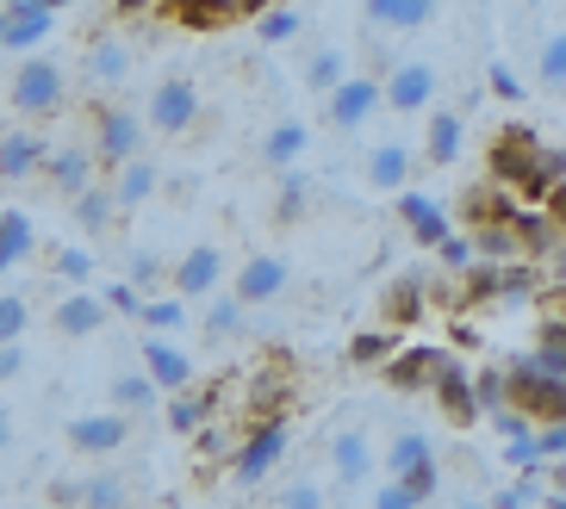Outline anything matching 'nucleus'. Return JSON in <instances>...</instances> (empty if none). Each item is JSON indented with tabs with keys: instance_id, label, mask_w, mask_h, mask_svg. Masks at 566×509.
Listing matches in <instances>:
<instances>
[{
	"instance_id": "obj_1",
	"label": "nucleus",
	"mask_w": 566,
	"mask_h": 509,
	"mask_svg": "<svg viewBox=\"0 0 566 509\" xmlns=\"http://www.w3.org/2000/svg\"><path fill=\"white\" fill-rule=\"evenodd\" d=\"M286 442H293V416H268V423H250L243 435H237L231 478H237V485H262V478L286 460Z\"/></svg>"
},
{
	"instance_id": "obj_2",
	"label": "nucleus",
	"mask_w": 566,
	"mask_h": 509,
	"mask_svg": "<svg viewBox=\"0 0 566 509\" xmlns=\"http://www.w3.org/2000/svg\"><path fill=\"white\" fill-rule=\"evenodd\" d=\"M63 68L51 63V56H25L19 63V75H13V106L25 118H51V113H63Z\"/></svg>"
},
{
	"instance_id": "obj_3",
	"label": "nucleus",
	"mask_w": 566,
	"mask_h": 509,
	"mask_svg": "<svg viewBox=\"0 0 566 509\" xmlns=\"http://www.w3.org/2000/svg\"><path fill=\"white\" fill-rule=\"evenodd\" d=\"M380 106H386V82H380V75H343V82L324 94V113H331L336 131H361Z\"/></svg>"
},
{
	"instance_id": "obj_4",
	"label": "nucleus",
	"mask_w": 566,
	"mask_h": 509,
	"mask_svg": "<svg viewBox=\"0 0 566 509\" xmlns=\"http://www.w3.org/2000/svg\"><path fill=\"white\" fill-rule=\"evenodd\" d=\"M94 156H101V168L144 156V118L132 106H94Z\"/></svg>"
},
{
	"instance_id": "obj_5",
	"label": "nucleus",
	"mask_w": 566,
	"mask_h": 509,
	"mask_svg": "<svg viewBox=\"0 0 566 509\" xmlns=\"http://www.w3.org/2000/svg\"><path fill=\"white\" fill-rule=\"evenodd\" d=\"M430 397H436V411L449 416V428H473V423H485L480 385H473V373H467V367L454 361V348H449V361H442V373H436Z\"/></svg>"
},
{
	"instance_id": "obj_6",
	"label": "nucleus",
	"mask_w": 566,
	"mask_h": 509,
	"mask_svg": "<svg viewBox=\"0 0 566 509\" xmlns=\"http://www.w3.org/2000/svg\"><path fill=\"white\" fill-rule=\"evenodd\" d=\"M150 131H163V137H181V131H193L200 125V87L187 82V75H168V82H156L150 87Z\"/></svg>"
},
{
	"instance_id": "obj_7",
	"label": "nucleus",
	"mask_w": 566,
	"mask_h": 509,
	"mask_svg": "<svg viewBox=\"0 0 566 509\" xmlns=\"http://www.w3.org/2000/svg\"><path fill=\"white\" fill-rule=\"evenodd\" d=\"M535 149H542V137H535L530 125H499V131H492V144H485V174L516 193V181H523V174H530V162H535Z\"/></svg>"
},
{
	"instance_id": "obj_8",
	"label": "nucleus",
	"mask_w": 566,
	"mask_h": 509,
	"mask_svg": "<svg viewBox=\"0 0 566 509\" xmlns=\"http://www.w3.org/2000/svg\"><path fill=\"white\" fill-rule=\"evenodd\" d=\"M442 361H449V348H442V342H405L380 373H386V385H392L399 397H417V392H430V385H436Z\"/></svg>"
},
{
	"instance_id": "obj_9",
	"label": "nucleus",
	"mask_w": 566,
	"mask_h": 509,
	"mask_svg": "<svg viewBox=\"0 0 566 509\" xmlns=\"http://www.w3.org/2000/svg\"><path fill=\"white\" fill-rule=\"evenodd\" d=\"M106 317H113L106 293H87V286H69V293L51 305V329L63 336V342H87V336H101Z\"/></svg>"
},
{
	"instance_id": "obj_10",
	"label": "nucleus",
	"mask_w": 566,
	"mask_h": 509,
	"mask_svg": "<svg viewBox=\"0 0 566 509\" xmlns=\"http://www.w3.org/2000/svg\"><path fill=\"white\" fill-rule=\"evenodd\" d=\"M436 94H442V75H436V63H399L392 75H386V106L392 113H430Z\"/></svg>"
},
{
	"instance_id": "obj_11",
	"label": "nucleus",
	"mask_w": 566,
	"mask_h": 509,
	"mask_svg": "<svg viewBox=\"0 0 566 509\" xmlns=\"http://www.w3.org/2000/svg\"><path fill=\"white\" fill-rule=\"evenodd\" d=\"M218 279H224V248H218V243H193L181 262H175L168 293H181L187 305H193V298H212L218 293Z\"/></svg>"
},
{
	"instance_id": "obj_12",
	"label": "nucleus",
	"mask_w": 566,
	"mask_h": 509,
	"mask_svg": "<svg viewBox=\"0 0 566 509\" xmlns=\"http://www.w3.org/2000/svg\"><path fill=\"white\" fill-rule=\"evenodd\" d=\"M392 199H399V224H405V236H411L417 248H442L454 236V218L442 212L430 193H405V187H399Z\"/></svg>"
},
{
	"instance_id": "obj_13",
	"label": "nucleus",
	"mask_w": 566,
	"mask_h": 509,
	"mask_svg": "<svg viewBox=\"0 0 566 509\" xmlns=\"http://www.w3.org/2000/svg\"><path fill=\"white\" fill-rule=\"evenodd\" d=\"M51 7L44 0H7L0 7V50H32L51 38Z\"/></svg>"
},
{
	"instance_id": "obj_14",
	"label": "nucleus",
	"mask_w": 566,
	"mask_h": 509,
	"mask_svg": "<svg viewBox=\"0 0 566 509\" xmlns=\"http://www.w3.org/2000/svg\"><path fill=\"white\" fill-rule=\"evenodd\" d=\"M286 279H293V262H286V255H250V262L237 267V298H243V305H268V298L286 293Z\"/></svg>"
},
{
	"instance_id": "obj_15",
	"label": "nucleus",
	"mask_w": 566,
	"mask_h": 509,
	"mask_svg": "<svg viewBox=\"0 0 566 509\" xmlns=\"http://www.w3.org/2000/svg\"><path fill=\"white\" fill-rule=\"evenodd\" d=\"M94 168H101L94 144H69V149H51V162H44V181H51V193L75 199L82 187H94Z\"/></svg>"
},
{
	"instance_id": "obj_16",
	"label": "nucleus",
	"mask_w": 566,
	"mask_h": 509,
	"mask_svg": "<svg viewBox=\"0 0 566 509\" xmlns=\"http://www.w3.org/2000/svg\"><path fill=\"white\" fill-rule=\"evenodd\" d=\"M430 317V286L417 274H399L392 286L380 293V324H392V329H417Z\"/></svg>"
},
{
	"instance_id": "obj_17",
	"label": "nucleus",
	"mask_w": 566,
	"mask_h": 509,
	"mask_svg": "<svg viewBox=\"0 0 566 509\" xmlns=\"http://www.w3.org/2000/svg\"><path fill=\"white\" fill-rule=\"evenodd\" d=\"M125 442H132V423H125L118 411L75 416V423H69V447H75V454H94V460H101V454H118Z\"/></svg>"
},
{
	"instance_id": "obj_18",
	"label": "nucleus",
	"mask_w": 566,
	"mask_h": 509,
	"mask_svg": "<svg viewBox=\"0 0 566 509\" xmlns=\"http://www.w3.org/2000/svg\"><path fill=\"white\" fill-rule=\"evenodd\" d=\"M361 13L374 32H423L442 13V0H361Z\"/></svg>"
},
{
	"instance_id": "obj_19",
	"label": "nucleus",
	"mask_w": 566,
	"mask_h": 509,
	"mask_svg": "<svg viewBox=\"0 0 566 509\" xmlns=\"http://www.w3.org/2000/svg\"><path fill=\"white\" fill-rule=\"evenodd\" d=\"M44 162H51V144L38 131H7L0 137V181H32V174H44Z\"/></svg>"
},
{
	"instance_id": "obj_20",
	"label": "nucleus",
	"mask_w": 566,
	"mask_h": 509,
	"mask_svg": "<svg viewBox=\"0 0 566 509\" xmlns=\"http://www.w3.org/2000/svg\"><path fill=\"white\" fill-rule=\"evenodd\" d=\"M560 181H566V149L560 144H542V149H535V162H530V174L516 181V199H523V205H548V193Z\"/></svg>"
},
{
	"instance_id": "obj_21",
	"label": "nucleus",
	"mask_w": 566,
	"mask_h": 509,
	"mask_svg": "<svg viewBox=\"0 0 566 509\" xmlns=\"http://www.w3.org/2000/svg\"><path fill=\"white\" fill-rule=\"evenodd\" d=\"M411 162H417V156L399 144V137H392V144H374V149H367V168H361V174H367V187H374V193H399V187L411 181Z\"/></svg>"
},
{
	"instance_id": "obj_22",
	"label": "nucleus",
	"mask_w": 566,
	"mask_h": 509,
	"mask_svg": "<svg viewBox=\"0 0 566 509\" xmlns=\"http://www.w3.org/2000/svg\"><path fill=\"white\" fill-rule=\"evenodd\" d=\"M144 373H150L163 392H187V385H193V354H181L175 342H156V329H150V342H144Z\"/></svg>"
},
{
	"instance_id": "obj_23",
	"label": "nucleus",
	"mask_w": 566,
	"mask_h": 509,
	"mask_svg": "<svg viewBox=\"0 0 566 509\" xmlns=\"http://www.w3.org/2000/svg\"><path fill=\"white\" fill-rule=\"evenodd\" d=\"M156 187H163V174H156L150 156H132V162L113 168V193H118V212H137V205H150Z\"/></svg>"
},
{
	"instance_id": "obj_24",
	"label": "nucleus",
	"mask_w": 566,
	"mask_h": 509,
	"mask_svg": "<svg viewBox=\"0 0 566 509\" xmlns=\"http://www.w3.org/2000/svg\"><path fill=\"white\" fill-rule=\"evenodd\" d=\"M523 199L511 193V187H499V181H480V187H467L461 193V224L473 231V224H499V218H511Z\"/></svg>"
},
{
	"instance_id": "obj_25",
	"label": "nucleus",
	"mask_w": 566,
	"mask_h": 509,
	"mask_svg": "<svg viewBox=\"0 0 566 509\" xmlns=\"http://www.w3.org/2000/svg\"><path fill=\"white\" fill-rule=\"evenodd\" d=\"M461 137H467L461 113H449V106H430V137H423V162H430V168L461 162Z\"/></svg>"
},
{
	"instance_id": "obj_26",
	"label": "nucleus",
	"mask_w": 566,
	"mask_h": 509,
	"mask_svg": "<svg viewBox=\"0 0 566 509\" xmlns=\"http://www.w3.org/2000/svg\"><path fill=\"white\" fill-rule=\"evenodd\" d=\"M75 205V224H82L87 236H106L118 224V193H113V181H94V187H82V193L69 199Z\"/></svg>"
},
{
	"instance_id": "obj_27",
	"label": "nucleus",
	"mask_w": 566,
	"mask_h": 509,
	"mask_svg": "<svg viewBox=\"0 0 566 509\" xmlns=\"http://www.w3.org/2000/svg\"><path fill=\"white\" fill-rule=\"evenodd\" d=\"M305 144H312V125H305V118H281V125L262 137V162L268 168H300Z\"/></svg>"
},
{
	"instance_id": "obj_28",
	"label": "nucleus",
	"mask_w": 566,
	"mask_h": 509,
	"mask_svg": "<svg viewBox=\"0 0 566 509\" xmlns=\"http://www.w3.org/2000/svg\"><path fill=\"white\" fill-rule=\"evenodd\" d=\"M405 348V329H392V324H380V329H361L349 342V367H386L392 354Z\"/></svg>"
},
{
	"instance_id": "obj_29",
	"label": "nucleus",
	"mask_w": 566,
	"mask_h": 509,
	"mask_svg": "<svg viewBox=\"0 0 566 509\" xmlns=\"http://www.w3.org/2000/svg\"><path fill=\"white\" fill-rule=\"evenodd\" d=\"M331 466H336L343 485H367V478H374V447H367V435H336Z\"/></svg>"
},
{
	"instance_id": "obj_30",
	"label": "nucleus",
	"mask_w": 566,
	"mask_h": 509,
	"mask_svg": "<svg viewBox=\"0 0 566 509\" xmlns=\"http://www.w3.org/2000/svg\"><path fill=\"white\" fill-rule=\"evenodd\" d=\"M312 212V181H305L300 168H281V187H274V224H300Z\"/></svg>"
},
{
	"instance_id": "obj_31",
	"label": "nucleus",
	"mask_w": 566,
	"mask_h": 509,
	"mask_svg": "<svg viewBox=\"0 0 566 509\" xmlns=\"http://www.w3.org/2000/svg\"><path fill=\"white\" fill-rule=\"evenodd\" d=\"M125 75H132V50H125V44L101 38V44L87 50V82H94V87H118Z\"/></svg>"
},
{
	"instance_id": "obj_32",
	"label": "nucleus",
	"mask_w": 566,
	"mask_h": 509,
	"mask_svg": "<svg viewBox=\"0 0 566 509\" xmlns=\"http://www.w3.org/2000/svg\"><path fill=\"white\" fill-rule=\"evenodd\" d=\"M175 25L181 32H224V25H237V0H187Z\"/></svg>"
},
{
	"instance_id": "obj_33",
	"label": "nucleus",
	"mask_w": 566,
	"mask_h": 509,
	"mask_svg": "<svg viewBox=\"0 0 566 509\" xmlns=\"http://www.w3.org/2000/svg\"><path fill=\"white\" fill-rule=\"evenodd\" d=\"M32 243H38L32 218H25V212H0V274L25 262V255H32Z\"/></svg>"
},
{
	"instance_id": "obj_34",
	"label": "nucleus",
	"mask_w": 566,
	"mask_h": 509,
	"mask_svg": "<svg viewBox=\"0 0 566 509\" xmlns=\"http://www.w3.org/2000/svg\"><path fill=\"white\" fill-rule=\"evenodd\" d=\"M206 423H212V397H200V392H168V428H175V435H200Z\"/></svg>"
},
{
	"instance_id": "obj_35",
	"label": "nucleus",
	"mask_w": 566,
	"mask_h": 509,
	"mask_svg": "<svg viewBox=\"0 0 566 509\" xmlns=\"http://www.w3.org/2000/svg\"><path fill=\"white\" fill-rule=\"evenodd\" d=\"M473 255H485V262H511V255H523L516 248V231H511V218H499V224H473Z\"/></svg>"
},
{
	"instance_id": "obj_36",
	"label": "nucleus",
	"mask_w": 566,
	"mask_h": 509,
	"mask_svg": "<svg viewBox=\"0 0 566 509\" xmlns=\"http://www.w3.org/2000/svg\"><path fill=\"white\" fill-rule=\"evenodd\" d=\"M156 397H163V385H156L150 373H118L113 379V404L118 411H156Z\"/></svg>"
},
{
	"instance_id": "obj_37",
	"label": "nucleus",
	"mask_w": 566,
	"mask_h": 509,
	"mask_svg": "<svg viewBox=\"0 0 566 509\" xmlns=\"http://www.w3.org/2000/svg\"><path fill=\"white\" fill-rule=\"evenodd\" d=\"M423 460H436V447H430V435H417V428H405L399 442L386 447V473L392 478L411 473V466H423Z\"/></svg>"
},
{
	"instance_id": "obj_38",
	"label": "nucleus",
	"mask_w": 566,
	"mask_h": 509,
	"mask_svg": "<svg viewBox=\"0 0 566 509\" xmlns=\"http://www.w3.org/2000/svg\"><path fill=\"white\" fill-rule=\"evenodd\" d=\"M144 329H156V336H175V329L187 324V298L168 293V298H144V317H137Z\"/></svg>"
},
{
	"instance_id": "obj_39",
	"label": "nucleus",
	"mask_w": 566,
	"mask_h": 509,
	"mask_svg": "<svg viewBox=\"0 0 566 509\" xmlns=\"http://www.w3.org/2000/svg\"><path fill=\"white\" fill-rule=\"evenodd\" d=\"M243 311H250V305H243L237 293L212 298V305H206V336H218V342H231L237 329H243Z\"/></svg>"
},
{
	"instance_id": "obj_40",
	"label": "nucleus",
	"mask_w": 566,
	"mask_h": 509,
	"mask_svg": "<svg viewBox=\"0 0 566 509\" xmlns=\"http://www.w3.org/2000/svg\"><path fill=\"white\" fill-rule=\"evenodd\" d=\"M343 75H349V56H343V50H317L312 63H305V87H312V94H331Z\"/></svg>"
},
{
	"instance_id": "obj_41",
	"label": "nucleus",
	"mask_w": 566,
	"mask_h": 509,
	"mask_svg": "<svg viewBox=\"0 0 566 509\" xmlns=\"http://www.w3.org/2000/svg\"><path fill=\"white\" fill-rule=\"evenodd\" d=\"M499 509H530V503H548V491H542V473H516L511 485H504L499 497H492Z\"/></svg>"
},
{
	"instance_id": "obj_42",
	"label": "nucleus",
	"mask_w": 566,
	"mask_h": 509,
	"mask_svg": "<svg viewBox=\"0 0 566 509\" xmlns=\"http://www.w3.org/2000/svg\"><path fill=\"white\" fill-rule=\"evenodd\" d=\"M255 38H262V44H286V38H300V13H293V7H268V13L255 19Z\"/></svg>"
},
{
	"instance_id": "obj_43",
	"label": "nucleus",
	"mask_w": 566,
	"mask_h": 509,
	"mask_svg": "<svg viewBox=\"0 0 566 509\" xmlns=\"http://www.w3.org/2000/svg\"><path fill=\"white\" fill-rule=\"evenodd\" d=\"M473 385H480L485 416L499 411V404H511V373H504V367H480V373H473Z\"/></svg>"
},
{
	"instance_id": "obj_44",
	"label": "nucleus",
	"mask_w": 566,
	"mask_h": 509,
	"mask_svg": "<svg viewBox=\"0 0 566 509\" xmlns=\"http://www.w3.org/2000/svg\"><path fill=\"white\" fill-rule=\"evenodd\" d=\"M25 324H32V305H25L19 293H0V342H19Z\"/></svg>"
},
{
	"instance_id": "obj_45",
	"label": "nucleus",
	"mask_w": 566,
	"mask_h": 509,
	"mask_svg": "<svg viewBox=\"0 0 566 509\" xmlns=\"http://www.w3.org/2000/svg\"><path fill=\"white\" fill-rule=\"evenodd\" d=\"M132 279L150 293V286H163V279H175V267L156 255V248H132Z\"/></svg>"
},
{
	"instance_id": "obj_46",
	"label": "nucleus",
	"mask_w": 566,
	"mask_h": 509,
	"mask_svg": "<svg viewBox=\"0 0 566 509\" xmlns=\"http://www.w3.org/2000/svg\"><path fill=\"white\" fill-rule=\"evenodd\" d=\"M399 485L417 497V503H430V497L442 491V466H436V460H423V466H411V473H399Z\"/></svg>"
},
{
	"instance_id": "obj_47",
	"label": "nucleus",
	"mask_w": 566,
	"mask_h": 509,
	"mask_svg": "<svg viewBox=\"0 0 566 509\" xmlns=\"http://www.w3.org/2000/svg\"><path fill=\"white\" fill-rule=\"evenodd\" d=\"M51 267H56V279H63V286H87V279H94V255H87V248H63Z\"/></svg>"
},
{
	"instance_id": "obj_48",
	"label": "nucleus",
	"mask_w": 566,
	"mask_h": 509,
	"mask_svg": "<svg viewBox=\"0 0 566 509\" xmlns=\"http://www.w3.org/2000/svg\"><path fill=\"white\" fill-rule=\"evenodd\" d=\"M106 305H113V317H144V286L137 279H113L106 286Z\"/></svg>"
},
{
	"instance_id": "obj_49",
	"label": "nucleus",
	"mask_w": 566,
	"mask_h": 509,
	"mask_svg": "<svg viewBox=\"0 0 566 509\" xmlns=\"http://www.w3.org/2000/svg\"><path fill=\"white\" fill-rule=\"evenodd\" d=\"M542 82L566 87V32H554L548 44H542Z\"/></svg>"
},
{
	"instance_id": "obj_50",
	"label": "nucleus",
	"mask_w": 566,
	"mask_h": 509,
	"mask_svg": "<svg viewBox=\"0 0 566 509\" xmlns=\"http://www.w3.org/2000/svg\"><path fill=\"white\" fill-rule=\"evenodd\" d=\"M504 466H516V473H542V447H535V435H523V442H504Z\"/></svg>"
},
{
	"instance_id": "obj_51",
	"label": "nucleus",
	"mask_w": 566,
	"mask_h": 509,
	"mask_svg": "<svg viewBox=\"0 0 566 509\" xmlns=\"http://www.w3.org/2000/svg\"><path fill=\"white\" fill-rule=\"evenodd\" d=\"M82 503H87V509H113V503H125V485H118V478H87V485H82Z\"/></svg>"
},
{
	"instance_id": "obj_52",
	"label": "nucleus",
	"mask_w": 566,
	"mask_h": 509,
	"mask_svg": "<svg viewBox=\"0 0 566 509\" xmlns=\"http://www.w3.org/2000/svg\"><path fill=\"white\" fill-rule=\"evenodd\" d=\"M485 94H492V99H523L516 68H511V63H492V68H485Z\"/></svg>"
},
{
	"instance_id": "obj_53",
	"label": "nucleus",
	"mask_w": 566,
	"mask_h": 509,
	"mask_svg": "<svg viewBox=\"0 0 566 509\" xmlns=\"http://www.w3.org/2000/svg\"><path fill=\"white\" fill-rule=\"evenodd\" d=\"M436 255H442V262H449V274H461V267H473V236H467V231H454L449 243L436 248Z\"/></svg>"
},
{
	"instance_id": "obj_54",
	"label": "nucleus",
	"mask_w": 566,
	"mask_h": 509,
	"mask_svg": "<svg viewBox=\"0 0 566 509\" xmlns=\"http://www.w3.org/2000/svg\"><path fill=\"white\" fill-rule=\"evenodd\" d=\"M374 509H417V497H411V491H405L399 478H386L380 491H374Z\"/></svg>"
},
{
	"instance_id": "obj_55",
	"label": "nucleus",
	"mask_w": 566,
	"mask_h": 509,
	"mask_svg": "<svg viewBox=\"0 0 566 509\" xmlns=\"http://www.w3.org/2000/svg\"><path fill=\"white\" fill-rule=\"evenodd\" d=\"M281 503L286 509H317V503H324V491H317V485H293V491H281Z\"/></svg>"
},
{
	"instance_id": "obj_56",
	"label": "nucleus",
	"mask_w": 566,
	"mask_h": 509,
	"mask_svg": "<svg viewBox=\"0 0 566 509\" xmlns=\"http://www.w3.org/2000/svg\"><path fill=\"white\" fill-rule=\"evenodd\" d=\"M19 367H25V348H19V342H0V379H13Z\"/></svg>"
},
{
	"instance_id": "obj_57",
	"label": "nucleus",
	"mask_w": 566,
	"mask_h": 509,
	"mask_svg": "<svg viewBox=\"0 0 566 509\" xmlns=\"http://www.w3.org/2000/svg\"><path fill=\"white\" fill-rule=\"evenodd\" d=\"M542 267H548V286H566V236H560V248H554Z\"/></svg>"
},
{
	"instance_id": "obj_58",
	"label": "nucleus",
	"mask_w": 566,
	"mask_h": 509,
	"mask_svg": "<svg viewBox=\"0 0 566 509\" xmlns=\"http://www.w3.org/2000/svg\"><path fill=\"white\" fill-rule=\"evenodd\" d=\"M548 218H554V224H560V231H566V181H560V187H554V193H548Z\"/></svg>"
},
{
	"instance_id": "obj_59",
	"label": "nucleus",
	"mask_w": 566,
	"mask_h": 509,
	"mask_svg": "<svg viewBox=\"0 0 566 509\" xmlns=\"http://www.w3.org/2000/svg\"><path fill=\"white\" fill-rule=\"evenodd\" d=\"M113 7H118V13H125V19H137V13H150L156 0H113Z\"/></svg>"
},
{
	"instance_id": "obj_60",
	"label": "nucleus",
	"mask_w": 566,
	"mask_h": 509,
	"mask_svg": "<svg viewBox=\"0 0 566 509\" xmlns=\"http://www.w3.org/2000/svg\"><path fill=\"white\" fill-rule=\"evenodd\" d=\"M548 485H554V491H566V454H560V460H548Z\"/></svg>"
},
{
	"instance_id": "obj_61",
	"label": "nucleus",
	"mask_w": 566,
	"mask_h": 509,
	"mask_svg": "<svg viewBox=\"0 0 566 509\" xmlns=\"http://www.w3.org/2000/svg\"><path fill=\"white\" fill-rule=\"evenodd\" d=\"M7 435H13V423H7V411H0V447H7Z\"/></svg>"
},
{
	"instance_id": "obj_62",
	"label": "nucleus",
	"mask_w": 566,
	"mask_h": 509,
	"mask_svg": "<svg viewBox=\"0 0 566 509\" xmlns=\"http://www.w3.org/2000/svg\"><path fill=\"white\" fill-rule=\"evenodd\" d=\"M44 7H51V13H63V7H75V0H44Z\"/></svg>"
}]
</instances>
